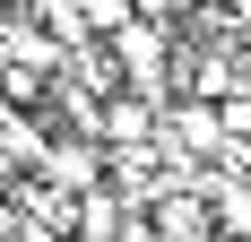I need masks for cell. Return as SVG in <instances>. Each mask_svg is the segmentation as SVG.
Masks as SVG:
<instances>
[{"label":"cell","mask_w":251,"mask_h":242,"mask_svg":"<svg viewBox=\"0 0 251 242\" xmlns=\"http://www.w3.org/2000/svg\"><path fill=\"white\" fill-rule=\"evenodd\" d=\"M113 44V61H122V87L130 96H156V104H174V26H156V18H130L122 35H104Z\"/></svg>","instance_id":"1"},{"label":"cell","mask_w":251,"mask_h":242,"mask_svg":"<svg viewBox=\"0 0 251 242\" xmlns=\"http://www.w3.org/2000/svg\"><path fill=\"white\" fill-rule=\"evenodd\" d=\"M208 208H217V234H251V182H208Z\"/></svg>","instance_id":"3"},{"label":"cell","mask_w":251,"mask_h":242,"mask_svg":"<svg viewBox=\"0 0 251 242\" xmlns=\"http://www.w3.org/2000/svg\"><path fill=\"white\" fill-rule=\"evenodd\" d=\"M217 242H251V234H217Z\"/></svg>","instance_id":"6"},{"label":"cell","mask_w":251,"mask_h":242,"mask_svg":"<svg viewBox=\"0 0 251 242\" xmlns=\"http://www.w3.org/2000/svg\"><path fill=\"white\" fill-rule=\"evenodd\" d=\"M18 165H26V156H18V147H9V139H0V191L18 182Z\"/></svg>","instance_id":"5"},{"label":"cell","mask_w":251,"mask_h":242,"mask_svg":"<svg viewBox=\"0 0 251 242\" xmlns=\"http://www.w3.org/2000/svg\"><path fill=\"white\" fill-rule=\"evenodd\" d=\"M139 217V208H122L113 191H87V199H70V234L78 242H122V225Z\"/></svg>","instance_id":"2"},{"label":"cell","mask_w":251,"mask_h":242,"mask_svg":"<svg viewBox=\"0 0 251 242\" xmlns=\"http://www.w3.org/2000/svg\"><path fill=\"white\" fill-rule=\"evenodd\" d=\"M191 9H200V0H139V18H156V26H182Z\"/></svg>","instance_id":"4"}]
</instances>
